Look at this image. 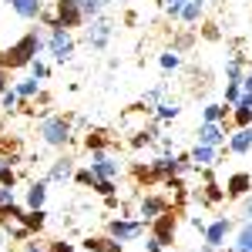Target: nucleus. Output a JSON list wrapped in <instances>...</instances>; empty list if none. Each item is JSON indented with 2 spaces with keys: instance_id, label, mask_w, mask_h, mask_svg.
I'll return each instance as SVG.
<instances>
[{
  "instance_id": "obj_1",
  "label": "nucleus",
  "mask_w": 252,
  "mask_h": 252,
  "mask_svg": "<svg viewBox=\"0 0 252 252\" xmlns=\"http://www.w3.org/2000/svg\"><path fill=\"white\" fill-rule=\"evenodd\" d=\"M40 51H44L40 31H27L24 37H17L14 44H7V47L0 51V64H3L7 71H20V67H31V61H37Z\"/></svg>"
},
{
  "instance_id": "obj_2",
  "label": "nucleus",
  "mask_w": 252,
  "mask_h": 252,
  "mask_svg": "<svg viewBox=\"0 0 252 252\" xmlns=\"http://www.w3.org/2000/svg\"><path fill=\"white\" fill-rule=\"evenodd\" d=\"M37 138L47 148H67L74 141V125L64 115H47V118H40V125H37Z\"/></svg>"
},
{
  "instance_id": "obj_3",
  "label": "nucleus",
  "mask_w": 252,
  "mask_h": 252,
  "mask_svg": "<svg viewBox=\"0 0 252 252\" xmlns=\"http://www.w3.org/2000/svg\"><path fill=\"white\" fill-rule=\"evenodd\" d=\"M44 51L58 61V64H67V61L74 58V51H78L74 31H67V27H51L47 37H44Z\"/></svg>"
},
{
  "instance_id": "obj_4",
  "label": "nucleus",
  "mask_w": 252,
  "mask_h": 252,
  "mask_svg": "<svg viewBox=\"0 0 252 252\" xmlns=\"http://www.w3.org/2000/svg\"><path fill=\"white\" fill-rule=\"evenodd\" d=\"M40 20H44L47 27H67V31L88 24V17H84L78 0H54V14H40Z\"/></svg>"
},
{
  "instance_id": "obj_5",
  "label": "nucleus",
  "mask_w": 252,
  "mask_h": 252,
  "mask_svg": "<svg viewBox=\"0 0 252 252\" xmlns=\"http://www.w3.org/2000/svg\"><path fill=\"white\" fill-rule=\"evenodd\" d=\"M148 222L145 219H128V215H118V219H108V235L118 239L121 246L125 242H138L141 235H148Z\"/></svg>"
},
{
  "instance_id": "obj_6",
  "label": "nucleus",
  "mask_w": 252,
  "mask_h": 252,
  "mask_svg": "<svg viewBox=\"0 0 252 252\" xmlns=\"http://www.w3.org/2000/svg\"><path fill=\"white\" fill-rule=\"evenodd\" d=\"M115 20L111 17H91L88 20V27H84V44L91 47V51H108V44H111V37H115Z\"/></svg>"
},
{
  "instance_id": "obj_7",
  "label": "nucleus",
  "mask_w": 252,
  "mask_h": 252,
  "mask_svg": "<svg viewBox=\"0 0 252 252\" xmlns=\"http://www.w3.org/2000/svg\"><path fill=\"white\" fill-rule=\"evenodd\" d=\"M172 209V198L168 195H158V192H145L141 198H138V219H145L148 225L155 222L158 215H165Z\"/></svg>"
},
{
  "instance_id": "obj_8",
  "label": "nucleus",
  "mask_w": 252,
  "mask_h": 252,
  "mask_svg": "<svg viewBox=\"0 0 252 252\" xmlns=\"http://www.w3.org/2000/svg\"><path fill=\"white\" fill-rule=\"evenodd\" d=\"M88 165H91V172H94L97 178H111V182L121 178V172H125V165H121L118 158H111L104 148H101V152H91V161H88Z\"/></svg>"
},
{
  "instance_id": "obj_9",
  "label": "nucleus",
  "mask_w": 252,
  "mask_h": 252,
  "mask_svg": "<svg viewBox=\"0 0 252 252\" xmlns=\"http://www.w3.org/2000/svg\"><path fill=\"white\" fill-rule=\"evenodd\" d=\"M175 229H178V212H175V209H168L165 215H158L155 222H152L148 235H155L158 242H161V246L168 249V246L175 242Z\"/></svg>"
},
{
  "instance_id": "obj_10",
  "label": "nucleus",
  "mask_w": 252,
  "mask_h": 252,
  "mask_svg": "<svg viewBox=\"0 0 252 252\" xmlns=\"http://www.w3.org/2000/svg\"><path fill=\"white\" fill-rule=\"evenodd\" d=\"M232 229H235L232 219H229V215H219L215 222H209V225H205V246H215V249H222V246L229 242Z\"/></svg>"
},
{
  "instance_id": "obj_11",
  "label": "nucleus",
  "mask_w": 252,
  "mask_h": 252,
  "mask_svg": "<svg viewBox=\"0 0 252 252\" xmlns=\"http://www.w3.org/2000/svg\"><path fill=\"white\" fill-rule=\"evenodd\" d=\"M74 172H78V168H74V158L71 155H58L51 165H47V175H44V178H47L51 185H64V182L74 178Z\"/></svg>"
},
{
  "instance_id": "obj_12",
  "label": "nucleus",
  "mask_w": 252,
  "mask_h": 252,
  "mask_svg": "<svg viewBox=\"0 0 252 252\" xmlns=\"http://www.w3.org/2000/svg\"><path fill=\"white\" fill-rule=\"evenodd\" d=\"M198 141L202 145H212V148H225V141H229L225 121H202L198 125Z\"/></svg>"
},
{
  "instance_id": "obj_13",
  "label": "nucleus",
  "mask_w": 252,
  "mask_h": 252,
  "mask_svg": "<svg viewBox=\"0 0 252 252\" xmlns=\"http://www.w3.org/2000/svg\"><path fill=\"white\" fill-rule=\"evenodd\" d=\"M249 192H252V175L249 172H232L225 178V198L239 202V198H246Z\"/></svg>"
},
{
  "instance_id": "obj_14",
  "label": "nucleus",
  "mask_w": 252,
  "mask_h": 252,
  "mask_svg": "<svg viewBox=\"0 0 252 252\" xmlns=\"http://www.w3.org/2000/svg\"><path fill=\"white\" fill-rule=\"evenodd\" d=\"M225 148H229L232 155H249V152H252V125L229 131V141H225Z\"/></svg>"
},
{
  "instance_id": "obj_15",
  "label": "nucleus",
  "mask_w": 252,
  "mask_h": 252,
  "mask_svg": "<svg viewBox=\"0 0 252 252\" xmlns=\"http://www.w3.org/2000/svg\"><path fill=\"white\" fill-rule=\"evenodd\" d=\"M20 20H40L44 14V0H3Z\"/></svg>"
},
{
  "instance_id": "obj_16",
  "label": "nucleus",
  "mask_w": 252,
  "mask_h": 252,
  "mask_svg": "<svg viewBox=\"0 0 252 252\" xmlns=\"http://www.w3.org/2000/svg\"><path fill=\"white\" fill-rule=\"evenodd\" d=\"M47 185H51L47 178H37V182H31V185H27V192H24V205H27V209H44V202H47V192H51Z\"/></svg>"
},
{
  "instance_id": "obj_17",
  "label": "nucleus",
  "mask_w": 252,
  "mask_h": 252,
  "mask_svg": "<svg viewBox=\"0 0 252 252\" xmlns=\"http://www.w3.org/2000/svg\"><path fill=\"white\" fill-rule=\"evenodd\" d=\"M189 155H192L195 172H198V168H212V165H219V148H212V145H202V141L195 145Z\"/></svg>"
},
{
  "instance_id": "obj_18",
  "label": "nucleus",
  "mask_w": 252,
  "mask_h": 252,
  "mask_svg": "<svg viewBox=\"0 0 252 252\" xmlns=\"http://www.w3.org/2000/svg\"><path fill=\"white\" fill-rule=\"evenodd\" d=\"M81 246H84V252H125V246L111 235H88Z\"/></svg>"
},
{
  "instance_id": "obj_19",
  "label": "nucleus",
  "mask_w": 252,
  "mask_h": 252,
  "mask_svg": "<svg viewBox=\"0 0 252 252\" xmlns=\"http://www.w3.org/2000/svg\"><path fill=\"white\" fill-rule=\"evenodd\" d=\"M178 115H182V104H178V101H158L155 108H152V118H155L158 125H165V121H175Z\"/></svg>"
},
{
  "instance_id": "obj_20",
  "label": "nucleus",
  "mask_w": 252,
  "mask_h": 252,
  "mask_svg": "<svg viewBox=\"0 0 252 252\" xmlns=\"http://www.w3.org/2000/svg\"><path fill=\"white\" fill-rule=\"evenodd\" d=\"M14 91H17L24 101H31V97H37L40 91H44V81H37L34 74H31V78H20V81H14Z\"/></svg>"
},
{
  "instance_id": "obj_21",
  "label": "nucleus",
  "mask_w": 252,
  "mask_h": 252,
  "mask_svg": "<svg viewBox=\"0 0 252 252\" xmlns=\"http://www.w3.org/2000/svg\"><path fill=\"white\" fill-rule=\"evenodd\" d=\"M229 115H232V108L225 101H209L202 108V121H229Z\"/></svg>"
},
{
  "instance_id": "obj_22",
  "label": "nucleus",
  "mask_w": 252,
  "mask_h": 252,
  "mask_svg": "<svg viewBox=\"0 0 252 252\" xmlns=\"http://www.w3.org/2000/svg\"><path fill=\"white\" fill-rule=\"evenodd\" d=\"M17 222H24V225H27V229H31V232L37 235L40 229H44V225H47V212H44V209H24V215H20Z\"/></svg>"
},
{
  "instance_id": "obj_23",
  "label": "nucleus",
  "mask_w": 252,
  "mask_h": 252,
  "mask_svg": "<svg viewBox=\"0 0 252 252\" xmlns=\"http://www.w3.org/2000/svg\"><path fill=\"white\" fill-rule=\"evenodd\" d=\"M229 252H252V222H242V225H239Z\"/></svg>"
},
{
  "instance_id": "obj_24",
  "label": "nucleus",
  "mask_w": 252,
  "mask_h": 252,
  "mask_svg": "<svg viewBox=\"0 0 252 252\" xmlns=\"http://www.w3.org/2000/svg\"><path fill=\"white\" fill-rule=\"evenodd\" d=\"M202 14H205V0H189V3L182 7V17H178V20L192 27V24H198V20H202Z\"/></svg>"
},
{
  "instance_id": "obj_25",
  "label": "nucleus",
  "mask_w": 252,
  "mask_h": 252,
  "mask_svg": "<svg viewBox=\"0 0 252 252\" xmlns=\"http://www.w3.org/2000/svg\"><path fill=\"white\" fill-rule=\"evenodd\" d=\"M20 108H24V97H20L14 88H7V91L0 94V111H3V115H14Z\"/></svg>"
},
{
  "instance_id": "obj_26",
  "label": "nucleus",
  "mask_w": 252,
  "mask_h": 252,
  "mask_svg": "<svg viewBox=\"0 0 252 252\" xmlns=\"http://www.w3.org/2000/svg\"><path fill=\"white\" fill-rule=\"evenodd\" d=\"M3 235H7L10 242H27V239H31L34 232H31L24 222H3Z\"/></svg>"
},
{
  "instance_id": "obj_27",
  "label": "nucleus",
  "mask_w": 252,
  "mask_h": 252,
  "mask_svg": "<svg viewBox=\"0 0 252 252\" xmlns=\"http://www.w3.org/2000/svg\"><path fill=\"white\" fill-rule=\"evenodd\" d=\"M246 67V54H232V58L225 61V81H242V71Z\"/></svg>"
},
{
  "instance_id": "obj_28",
  "label": "nucleus",
  "mask_w": 252,
  "mask_h": 252,
  "mask_svg": "<svg viewBox=\"0 0 252 252\" xmlns=\"http://www.w3.org/2000/svg\"><path fill=\"white\" fill-rule=\"evenodd\" d=\"M78 3H81V10H84V17L91 20V17H101L115 0H78Z\"/></svg>"
},
{
  "instance_id": "obj_29",
  "label": "nucleus",
  "mask_w": 252,
  "mask_h": 252,
  "mask_svg": "<svg viewBox=\"0 0 252 252\" xmlns=\"http://www.w3.org/2000/svg\"><path fill=\"white\" fill-rule=\"evenodd\" d=\"M158 64H161V71H178V67H182V54H178L175 47H168V51L158 54Z\"/></svg>"
},
{
  "instance_id": "obj_30",
  "label": "nucleus",
  "mask_w": 252,
  "mask_h": 252,
  "mask_svg": "<svg viewBox=\"0 0 252 252\" xmlns=\"http://www.w3.org/2000/svg\"><path fill=\"white\" fill-rule=\"evenodd\" d=\"M229 121H232L235 128H246V125H252V108L232 104V115H229Z\"/></svg>"
},
{
  "instance_id": "obj_31",
  "label": "nucleus",
  "mask_w": 252,
  "mask_h": 252,
  "mask_svg": "<svg viewBox=\"0 0 252 252\" xmlns=\"http://www.w3.org/2000/svg\"><path fill=\"white\" fill-rule=\"evenodd\" d=\"M84 148H88V152H101V148H108L104 131H88V135H84Z\"/></svg>"
},
{
  "instance_id": "obj_32",
  "label": "nucleus",
  "mask_w": 252,
  "mask_h": 252,
  "mask_svg": "<svg viewBox=\"0 0 252 252\" xmlns=\"http://www.w3.org/2000/svg\"><path fill=\"white\" fill-rule=\"evenodd\" d=\"M91 192H97V195H104V198H108V195H118V185L111 182V178H97V175H94V182H91Z\"/></svg>"
},
{
  "instance_id": "obj_33",
  "label": "nucleus",
  "mask_w": 252,
  "mask_h": 252,
  "mask_svg": "<svg viewBox=\"0 0 252 252\" xmlns=\"http://www.w3.org/2000/svg\"><path fill=\"white\" fill-rule=\"evenodd\" d=\"M161 94H165V84H158V88H148V91L141 94V104H145V108H155L158 101H161Z\"/></svg>"
},
{
  "instance_id": "obj_34",
  "label": "nucleus",
  "mask_w": 252,
  "mask_h": 252,
  "mask_svg": "<svg viewBox=\"0 0 252 252\" xmlns=\"http://www.w3.org/2000/svg\"><path fill=\"white\" fill-rule=\"evenodd\" d=\"M239 97H242V81H225V104L232 108Z\"/></svg>"
},
{
  "instance_id": "obj_35",
  "label": "nucleus",
  "mask_w": 252,
  "mask_h": 252,
  "mask_svg": "<svg viewBox=\"0 0 252 252\" xmlns=\"http://www.w3.org/2000/svg\"><path fill=\"white\" fill-rule=\"evenodd\" d=\"M0 185L17 189V172H14V165H0Z\"/></svg>"
},
{
  "instance_id": "obj_36",
  "label": "nucleus",
  "mask_w": 252,
  "mask_h": 252,
  "mask_svg": "<svg viewBox=\"0 0 252 252\" xmlns=\"http://www.w3.org/2000/svg\"><path fill=\"white\" fill-rule=\"evenodd\" d=\"M185 3H189V0H165L161 7H165V14H168L172 20H178V17H182V7H185Z\"/></svg>"
},
{
  "instance_id": "obj_37",
  "label": "nucleus",
  "mask_w": 252,
  "mask_h": 252,
  "mask_svg": "<svg viewBox=\"0 0 252 252\" xmlns=\"http://www.w3.org/2000/svg\"><path fill=\"white\" fill-rule=\"evenodd\" d=\"M31 74H34L37 81H47V78H51V67H47V64L37 58V61H31Z\"/></svg>"
},
{
  "instance_id": "obj_38",
  "label": "nucleus",
  "mask_w": 252,
  "mask_h": 252,
  "mask_svg": "<svg viewBox=\"0 0 252 252\" xmlns=\"http://www.w3.org/2000/svg\"><path fill=\"white\" fill-rule=\"evenodd\" d=\"M192 44H195V34H178V37L172 40V47L178 51V54H182L185 47H192Z\"/></svg>"
},
{
  "instance_id": "obj_39",
  "label": "nucleus",
  "mask_w": 252,
  "mask_h": 252,
  "mask_svg": "<svg viewBox=\"0 0 252 252\" xmlns=\"http://www.w3.org/2000/svg\"><path fill=\"white\" fill-rule=\"evenodd\" d=\"M74 182H78V185H91V182H94L91 165H88V168H78V172H74Z\"/></svg>"
},
{
  "instance_id": "obj_40",
  "label": "nucleus",
  "mask_w": 252,
  "mask_h": 252,
  "mask_svg": "<svg viewBox=\"0 0 252 252\" xmlns=\"http://www.w3.org/2000/svg\"><path fill=\"white\" fill-rule=\"evenodd\" d=\"M17 202V192L10 185H0V205H14Z\"/></svg>"
},
{
  "instance_id": "obj_41",
  "label": "nucleus",
  "mask_w": 252,
  "mask_h": 252,
  "mask_svg": "<svg viewBox=\"0 0 252 252\" xmlns=\"http://www.w3.org/2000/svg\"><path fill=\"white\" fill-rule=\"evenodd\" d=\"M10 74H14V71H7V67L0 64V94H3L7 88H14V78H10Z\"/></svg>"
},
{
  "instance_id": "obj_42",
  "label": "nucleus",
  "mask_w": 252,
  "mask_h": 252,
  "mask_svg": "<svg viewBox=\"0 0 252 252\" xmlns=\"http://www.w3.org/2000/svg\"><path fill=\"white\" fill-rule=\"evenodd\" d=\"M202 37L205 40H219L222 37V34H219V24H205V27H202Z\"/></svg>"
},
{
  "instance_id": "obj_43",
  "label": "nucleus",
  "mask_w": 252,
  "mask_h": 252,
  "mask_svg": "<svg viewBox=\"0 0 252 252\" xmlns=\"http://www.w3.org/2000/svg\"><path fill=\"white\" fill-rule=\"evenodd\" d=\"M24 252H51V246H37V239L31 235V239L24 242Z\"/></svg>"
},
{
  "instance_id": "obj_44",
  "label": "nucleus",
  "mask_w": 252,
  "mask_h": 252,
  "mask_svg": "<svg viewBox=\"0 0 252 252\" xmlns=\"http://www.w3.org/2000/svg\"><path fill=\"white\" fill-rule=\"evenodd\" d=\"M242 222H252V192L242 198Z\"/></svg>"
},
{
  "instance_id": "obj_45",
  "label": "nucleus",
  "mask_w": 252,
  "mask_h": 252,
  "mask_svg": "<svg viewBox=\"0 0 252 252\" xmlns=\"http://www.w3.org/2000/svg\"><path fill=\"white\" fill-rule=\"evenodd\" d=\"M51 252H74V246L64 242V239H54V242H51Z\"/></svg>"
},
{
  "instance_id": "obj_46",
  "label": "nucleus",
  "mask_w": 252,
  "mask_h": 252,
  "mask_svg": "<svg viewBox=\"0 0 252 252\" xmlns=\"http://www.w3.org/2000/svg\"><path fill=\"white\" fill-rule=\"evenodd\" d=\"M161 249H165V246L158 242L155 235H148V242H145V252H161Z\"/></svg>"
},
{
  "instance_id": "obj_47",
  "label": "nucleus",
  "mask_w": 252,
  "mask_h": 252,
  "mask_svg": "<svg viewBox=\"0 0 252 252\" xmlns=\"http://www.w3.org/2000/svg\"><path fill=\"white\" fill-rule=\"evenodd\" d=\"M189 222H192V229H198V232L205 235V225H209V222H205V219H202V215H192V219H189Z\"/></svg>"
},
{
  "instance_id": "obj_48",
  "label": "nucleus",
  "mask_w": 252,
  "mask_h": 252,
  "mask_svg": "<svg viewBox=\"0 0 252 252\" xmlns=\"http://www.w3.org/2000/svg\"><path fill=\"white\" fill-rule=\"evenodd\" d=\"M242 91H252V67L242 74Z\"/></svg>"
},
{
  "instance_id": "obj_49",
  "label": "nucleus",
  "mask_w": 252,
  "mask_h": 252,
  "mask_svg": "<svg viewBox=\"0 0 252 252\" xmlns=\"http://www.w3.org/2000/svg\"><path fill=\"white\" fill-rule=\"evenodd\" d=\"M158 3H165V0H158Z\"/></svg>"
}]
</instances>
